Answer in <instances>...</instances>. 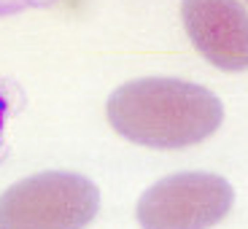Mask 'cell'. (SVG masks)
<instances>
[{
	"instance_id": "1",
	"label": "cell",
	"mask_w": 248,
	"mask_h": 229,
	"mask_svg": "<svg viewBox=\"0 0 248 229\" xmlns=\"http://www.w3.org/2000/svg\"><path fill=\"white\" fill-rule=\"evenodd\" d=\"M122 137L151 149H186L211 137L224 119L213 92L178 78H140L119 87L106 106Z\"/></svg>"
},
{
	"instance_id": "2",
	"label": "cell",
	"mask_w": 248,
	"mask_h": 229,
	"mask_svg": "<svg viewBox=\"0 0 248 229\" xmlns=\"http://www.w3.org/2000/svg\"><path fill=\"white\" fill-rule=\"evenodd\" d=\"M100 205L97 186L76 173H41L0 197V229H84Z\"/></svg>"
},
{
	"instance_id": "3",
	"label": "cell",
	"mask_w": 248,
	"mask_h": 229,
	"mask_svg": "<svg viewBox=\"0 0 248 229\" xmlns=\"http://www.w3.org/2000/svg\"><path fill=\"white\" fill-rule=\"evenodd\" d=\"M232 186L213 173H178L154 183L138 202L143 229H211L232 208Z\"/></svg>"
},
{
	"instance_id": "4",
	"label": "cell",
	"mask_w": 248,
	"mask_h": 229,
	"mask_svg": "<svg viewBox=\"0 0 248 229\" xmlns=\"http://www.w3.org/2000/svg\"><path fill=\"white\" fill-rule=\"evenodd\" d=\"M181 19L208 62L221 70L248 68V11L237 0H184Z\"/></svg>"
},
{
	"instance_id": "5",
	"label": "cell",
	"mask_w": 248,
	"mask_h": 229,
	"mask_svg": "<svg viewBox=\"0 0 248 229\" xmlns=\"http://www.w3.org/2000/svg\"><path fill=\"white\" fill-rule=\"evenodd\" d=\"M246 3H248V0H246Z\"/></svg>"
}]
</instances>
